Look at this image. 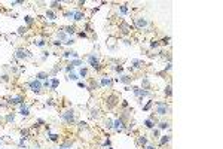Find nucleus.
Listing matches in <instances>:
<instances>
[{
	"mask_svg": "<svg viewBox=\"0 0 223 149\" xmlns=\"http://www.w3.org/2000/svg\"><path fill=\"white\" fill-rule=\"evenodd\" d=\"M131 79H132V78H130V76H121L119 81H121L122 83H131Z\"/></svg>",
	"mask_w": 223,
	"mask_h": 149,
	"instance_id": "obj_17",
	"label": "nucleus"
},
{
	"mask_svg": "<svg viewBox=\"0 0 223 149\" xmlns=\"http://www.w3.org/2000/svg\"><path fill=\"white\" fill-rule=\"evenodd\" d=\"M46 17H48L49 20H55V18H57V17H55V13L52 12V11H48V12H46Z\"/></svg>",
	"mask_w": 223,
	"mask_h": 149,
	"instance_id": "obj_22",
	"label": "nucleus"
},
{
	"mask_svg": "<svg viewBox=\"0 0 223 149\" xmlns=\"http://www.w3.org/2000/svg\"><path fill=\"white\" fill-rule=\"evenodd\" d=\"M156 104H158V109H156V113L158 115L164 116V115H167L170 112V106L165 103V101H156Z\"/></svg>",
	"mask_w": 223,
	"mask_h": 149,
	"instance_id": "obj_1",
	"label": "nucleus"
},
{
	"mask_svg": "<svg viewBox=\"0 0 223 149\" xmlns=\"http://www.w3.org/2000/svg\"><path fill=\"white\" fill-rule=\"evenodd\" d=\"M13 119H15V116H13V113H12V115H8V116H6V121H9V122H12Z\"/></svg>",
	"mask_w": 223,
	"mask_h": 149,
	"instance_id": "obj_33",
	"label": "nucleus"
},
{
	"mask_svg": "<svg viewBox=\"0 0 223 149\" xmlns=\"http://www.w3.org/2000/svg\"><path fill=\"white\" fill-rule=\"evenodd\" d=\"M58 134H49V140H52V142H57L58 140Z\"/></svg>",
	"mask_w": 223,
	"mask_h": 149,
	"instance_id": "obj_26",
	"label": "nucleus"
},
{
	"mask_svg": "<svg viewBox=\"0 0 223 149\" xmlns=\"http://www.w3.org/2000/svg\"><path fill=\"white\" fill-rule=\"evenodd\" d=\"M170 69H171V63H168V64H167V67H165V70H170Z\"/></svg>",
	"mask_w": 223,
	"mask_h": 149,
	"instance_id": "obj_56",
	"label": "nucleus"
},
{
	"mask_svg": "<svg viewBox=\"0 0 223 149\" xmlns=\"http://www.w3.org/2000/svg\"><path fill=\"white\" fill-rule=\"evenodd\" d=\"M74 12H76V9H74V11H69V12L64 13V17H65V18H73V17H74Z\"/></svg>",
	"mask_w": 223,
	"mask_h": 149,
	"instance_id": "obj_21",
	"label": "nucleus"
},
{
	"mask_svg": "<svg viewBox=\"0 0 223 149\" xmlns=\"http://www.w3.org/2000/svg\"><path fill=\"white\" fill-rule=\"evenodd\" d=\"M101 85L103 87H110L112 85V79L110 78H101Z\"/></svg>",
	"mask_w": 223,
	"mask_h": 149,
	"instance_id": "obj_13",
	"label": "nucleus"
},
{
	"mask_svg": "<svg viewBox=\"0 0 223 149\" xmlns=\"http://www.w3.org/2000/svg\"><path fill=\"white\" fill-rule=\"evenodd\" d=\"M20 108H21V115H22V116H28V115H30V112H28L27 104L21 103V104H20Z\"/></svg>",
	"mask_w": 223,
	"mask_h": 149,
	"instance_id": "obj_10",
	"label": "nucleus"
},
{
	"mask_svg": "<svg viewBox=\"0 0 223 149\" xmlns=\"http://www.w3.org/2000/svg\"><path fill=\"white\" fill-rule=\"evenodd\" d=\"M43 87H46V88H48V87H51V81H48V79H46V81H45V83H43Z\"/></svg>",
	"mask_w": 223,
	"mask_h": 149,
	"instance_id": "obj_42",
	"label": "nucleus"
},
{
	"mask_svg": "<svg viewBox=\"0 0 223 149\" xmlns=\"http://www.w3.org/2000/svg\"><path fill=\"white\" fill-rule=\"evenodd\" d=\"M121 12H122V13H126V12H128L126 4H122V6H121Z\"/></svg>",
	"mask_w": 223,
	"mask_h": 149,
	"instance_id": "obj_31",
	"label": "nucleus"
},
{
	"mask_svg": "<svg viewBox=\"0 0 223 149\" xmlns=\"http://www.w3.org/2000/svg\"><path fill=\"white\" fill-rule=\"evenodd\" d=\"M135 24H137V27H140V29H144V27L147 25V21H146L144 18H137Z\"/></svg>",
	"mask_w": 223,
	"mask_h": 149,
	"instance_id": "obj_9",
	"label": "nucleus"
},
{
	"mask_svg": "<svg viewBox=\"0 0 223 149\" xmlns=\"http://www.w3.org/2000/svg\"><path fill=\"white\" fill-rule=\"evenodd\" d=\"M168 40H170V37L167 36V37H164V39L161 40V43H162V45H168Z\"/></svg>",
	"mask_w": 223,
	"mask_h": 149,
	"instance_id": "obj_32",
	"label": "nucleus"
},
{
	"mask_svg": "<svg viewBox=\"0 0 223 149\" xmlns=\"http://www.w3.org/2000/svg\"><path fill=\"white\" fill-rule=\"evenodd\" d=\"M22 101H24V99L20 95V97H13V99H11L9 100V103H13V104H21Z\"/></svg>",
	"mask_w": 223,
	"mask_h": 149,
	"instance_id": "obj_11",
	"label": "nucleus"
},
{
	"mask_svg": "<svg viewBox=\"0 0 223 149\" xmlns=\"http://www.w3.org/2000/svg\"><path fill=\"white\" fill-rule=\"evenodd\" d=\"M79 36H80V37H83V39H85V37H86V33H85V31H80V33H79Z\"/></svg>",
	"mask_w": 223,
	"mask_h": 149,
	"instance_id": "obj_51",
	"label": "nucleus"
},
{
	"mask_svg": "<svg viewBox=\"0 0 223 149\" xmlns=\"http://www.w3.org/2000/svg\"><path fill=\"white\" fill-rule=\"evenodd\" d=\"M104 146H110V140H109V139H107L106 142H104Z\"/></svg>",
	"mask_w": 223,
	"mask_h": 149,
	"instance_id": "obj_54",
	"label": "nucleus"
},
{
	"mask_svg": "<svg viewBox=\"0 0 223 149\" xmlns=\"http://www.w3.org/2000/svg\"><path fill=\"white\" fill-rule=\"evenodd\" d=\"M73 18H74L76 21H80V20H83V13L80 12V11H76V12H74V17H73Z\"/></svg>",
	"mask_w": 223,
	"mask_h": 149,
	"instance_id": "obj_15",
	"label": "nucleus"
},
{
	"mask_svg": "<svg viewBox=\"0 0 223 149\" xmlns=\"http://www.w3.org/2000/svg\"><path fill=\"white\" fill-rule=\"evenodd\" d=\"M144 125H146V128H153L155 124H153V121H152V119H146L144 121Z\"/></svg>",
	"mask_w": 223,
	"mask_h": 149,
	"instance_id": "obj_18",
	"label": "nucleus"
},
{
	"mask_svg": "<svg viewBox=\"0 0 223 149\" xmlns=\"http://www.w3.org/2000/svg\"><path fill=\"white\" fill-rule=\"evenodd\" d=\"M170 140H171V136H170V134H167V136H162V139L159 140V145L162 146V145H165V143H168Z\"/></svg>",
	"mask_w": 223,
	"mask_h": 149,
	"instance_id": "obj_14",
	"label": "nucleus"
},
{
	"mask_svg": "<svg viewBox=\"0 0 223 149\" xmlns=\"http://www.w3.org/2000/svg\"><path fill=\"white\" fill-rule=\"evenodd\" d=\"M79 127L80 128H85V127H86V122H79Z\"/></svg>",
	"mask_w": 223,
	"mask_h": 149,
	"instance_id": "obj_49",
	"label": "nucleus"
},
{
	"mask_svg": "<svg viewBox=\"0 0 223 149\" xmlns=\"http://www.w3.org/2000/svg\"><path fill=\"white\" fill-rule=\"evenodd\" d=\"M143 83H144V87H149V81H147V79H144Z\"/></svg>",
	"mask_w": 223,
	"mask_h": 149,
	"instance_id": "obj_55",
	"label": "nucleus"
},
{
	"mask_svg": "<svg viewBox=\"0 0 223 149\" xmlns=\"http://www.w3.org/2000/svg\"><path fill=\"white\" fill-rule=\"evenodd\" d=\"M88 61H89V64H91V67L94 69V70H101V64L98 63V60H97V57L95 55H89L88 57Z\"/></svg>",
	"mask_w": 223,
	"mask_h": 149,
	"instance_id": "obj_3",
	"label": "nucleus"
},
{
	"mask_svg": "<svg viewBox=\"0 0 223 149\" xmlns=\"http://www.w3.org/2000/svg\"><path fill=\"white\" fill-rule=\"evenodd\" d=\"M49 57V52H43V57H42V60H46Z\"/></svg>",
	"mask_w": 223,
	"mask_h": 149,
	"instance_id": "obj_47",
	"label": "nucleus"
},
{
	"mask_svg": "<svg viewBox=\"0 0 223 149\" xmlns=\"http://www.w3.org/2000/svg\"><path fill=\"white\" fill-rule=\"evenodd\" d=\"M72 52H73V51H72ZM72 52H70V51H67V52H64V55H63V57H64V58H69L70 55H72Z\"/></svg>",
	"mask_w": 223,
	"mask_h": 149,
	"instance_id": "obj_40",
	"label": "nucleus"
},
{
	"mask_svg": "<svg viewBox=\"0 0 223 149\" xmlns=\"http://www.w3.org/2000/svg\"><path fill=\"white\" fill-rule=\"evenodd\" d=\"M25 22H27V24H31V22H33V18H31V17H25Z\"/></svg>",
	"mask_w": 223,
	"mask_h": 149,
	"instance_id": "obj_38",
	"label": "nucleus"
},
{
	"mask_svg": "<svg viewBox=\"0 0 223 149\" xmlns=\"http://www.w3.org/2000/svg\"><path fill=\"white\" fill-rule=\"evenodd\" d=\"M158 46H159V42H158V40H153V42L150 43V48H158Z\"/></svg>",
	"mask_w": 223,
	"mask_h": 149,
	"instance_id": "obj_30",
	"label": "nucleus"
},
{
	"mask_svg": "<svg viewBox=\"0 0 223 149\" xmlns=\"http://www.w3.org/2000/svg\"><path fill=\"white\" fill-rule=\"evenodd\" d=\"M37 81H45V79H48V73H37Z\"/></svg>",
	"mask_w": 223,
	"mask_h": 149,
	"instance_id": "obj_16",
	"label": "nucleus"
},
{
	"mask_svg": "<svg viewBox=\"0 0 223 149\" xmlns=\"http://www.w3.org/2000/svg\"><path fill=\"white\" fill-rule=\"evenodd\" d=\"M61 118H63V121H65L67 124H73L74 122V112L73 110H67V112H64V113L61 115Z\"/></svg>",
	"mask_w": 223,
	"mask_h": 149,
	"instance_id": "obj_2",
	"label": "nucleus"
},
{
	"mask_svg": "<svg viewBox=\"0 0 223 149\" xmlns=\"http://www.w3.org/2000/svg\"><path fill=\"white\" fill-rule=\"evenodd\" d=\"M15 57L16 58H27L28 57V52H27L25 49H18L16 54H15Z\"/></svg>",
	"mask_w": 223,
	"mask_h": 149,
	"instance_id": "obj_8",
	"label": "nucleus"
},
{
	"mask_svg": "<svg viewBox=\"0 0 223 149\" xmlns=\"http://www.w3.org/2000/svg\"><path fill=\"white\" fill-rule=\"evenodd\" d=\"M77 85H79L80 88H88V87H86V85H85V83H83V82H79V83H77Z\"/></svg>",
	"mask_w": 223,
	"mask_h": 149,
	"instance_id": "obj_52",
	"label": "nucleus"
},
{
	"mask_svg": "<svg viewBox=\"0 0 223 149\" xmlns=\"http://www.w3.org/2000/svg\"><path fill=\"white\" fill-rule=\"evenodd\" d=\"M60 149H63V148H60Z\"/></svg>",
	"mask_w": 223,
	"mask_h": 149,
	"instance_id": "obj_58",
	"label": "nucleus"
},
{
	"mask_svg": "<svg viewBox=\"0 0 223 149\" xmlns=\"http://www.w3.org/2000/svg\"><path fill=\"white\" fill-rule=\"evenodd\" d=\"M171 85H167V88H165V95H168V97H171Z\"/></svg>",
	"mask_w": 223,
	"mask_h": 149,
	"instance_id": "obj_24",
	"label": "nucleus"
},
{
	"mask_svg": "<svg viewBox=\"0 0 223 149\" xmlns=\"http://www.w3.org/2000/svg\"><path fill=\"white\" fill-rule=\"evenodd\" d=\"M118 101H119L118 95H115V94L109 95V97H107V108H109V109H113V108L118 104Z\"/></svg>",
	"mask_w": 223,
	"mask_h": 149,
	"instance_id": "obj_4",
	"label": "nucleus"
},
{
	"mask_svg": "<svg viewBox=\"0 0 223 149\" xmlns=\"http://www.w3.org/2000/svg\"><path fill=\"white\" fill-rule=\"evenodd\" d=\"M69 78H70V79H73V81H76V79H77V76H76V74H74V73H72V74H70V76H69Z\"/></svg>",
	"mask_w": 223,
	"mask_h": 149,
	"instance_id": "obj_46",
	"label": "nucleus"
},
{
	"mask_svg": "<svg viewBox=\"0 0 223 149\" xmlns=\"http://www.w3.org/2000/svg\"><path fill=\"white\" fill-rule=\"evenodd\" d=\"M119 29H121V31L124 34H128L130 33V30H131V27L126 24V22H121V25H119Z\"/></svg>",
	"mask_w": 223,
	"mask_h": 149,
	"instance_id": "obj_7",
	"label": "nucleus"
},
{
	"mask_svg": "<svg viewBox=\"0 0 223 149\" xmlns=\"http://www.w3.org/2000/svg\"><path fill=\"white\" fill-rule=\"evenodd\" d=\"M65 43H67V45H73V43H74V40H73V39H69L67 42H65Z\"/></svg>",
	"mask_w": 223,
	"mask_h": 149,
	"instance_id": "obj_50",
	"label": "nucleus"
},
{
	"mask_svg": "<svg viewBox=\"0 0 223 149\" xmlns=\"http://www.w3.org/2000/svg\"><path fill=\"white\" fill-rule=\"evenodd\" d=\"M34 45H37V46H43V45H45V40H37V42H34Z\"/></svg>",
	"mask_w": 223,
	"mask_h": 149,
	"instance_id": "obj_37",
	"label": "nucleus"
},
{
	"mask_svg": "<svg viewBox=\"0 0 223 149\" xmlns=\"http://www.w3.org/2000/svg\"><path fill=\"white\" fill-rule=\"evenodd\" d=\"M168 127H170V122H165V121L159 124V128H161V130H165V128H168Z\"/></svg>",
	"mask_w": 223,
	"mask_h": 149,
	"instance_id": "obj_23",
	"label": "nucleus"
},
{
	"mask_svg": "<svg viewBox=\"0 0 223 149\" xmlns=\"http://www.w3.org/2000/svg\"><path fill=\"white\" fill-rule=\"evenodd\" d=\"M79 64H82V61H80V60H74V61L70 63V66H73V67H74V66H79Z\"/></svg>",
	"mask_w": 223,
	"mask_h": 149,
	"instance_id": "obj_28",
	"label": "nucleus"
},
{
	"mask_svg": "<svg viewBox=\"0 0 223 149\" xmlns=\"http://www.w3.org/2000/svg\"><path fill=\"white\" fill-rule=\"evenodd\" d=\"M122 108H128V101H126V100L122 101Z\"/></svg>",
	"mask_w": 223,
	"mask_h": 149,
	"instance_id": "obj_48",
	"label": "nucleus"
},
{
	"mask_svg": "<svg viewBox=\"0 0 223 149\" xmlns=\"http://www.w3.org/2000/svg\"><path fill=\"white\" fill-rule=\"evenodd\" d=\"M146 149H155V148H153V146H150V145H149V146H146Z\"/></svg>",
	"mask_w": 223,
	"mask_h": 149,
	"instance_id": "obj_57",
	"label": "nucleus"
},
{
	"mask_svg": "<svg viewBox=\"0 0 223 149\" xmlns=\"http://www.w3.org/2000/svg\"><path fill=\"white\" fill-rule=\"evenodd\" d=\"M64 30H65V33H69V34H73V33H74V27H73V25H69V27H65Z\"/></svg>",
	"mask_w": 223,
	"mask_h": 149,
	"instance_id": "obj_20",
	"label": "nucleus"
},
{
	"mask_svg": "<svg viewBox=\"0 0 223 149\" xmlns=\"http://www.w3.org/2000/svg\"><path fill=\"white\" fill-rule=\"evenodd\" d=\"M58 37H60V39H65V33H64V31H60V33H58Z\"/></svg>",
	"mask_w": 223,
	"mask_h": 149,
	"instance_id": "obj_39",
	"label": "nucleus"
},
{
	"mask_svg": "<svg viewBox=\"0 0 223 149\" xmlns=\"http://www.w3.org/2000/svg\"><path fill=\"white\" fill-rule=\"evenodd\" d=\"M21 134H22V137L25 139V137L28 136V134H30V131H28V130H22V131H21Z\"/></svg>",
	"mask_w": 223,
	"mask_h": 149,
	"instance_id": "obj_34",
	"label": "nucleus"
},
{
	"mask_svg": "<svg viewBox=\"0 0 223 149\" xmlns=\"http://www.w3.org/2000/svg\"><path fill=\"white\" fill-rule=\"evenodd\" d=\"M153 136L155 137H159V130H153Z\"/></svg>",
	"mask_w": 223,
	"mask_h": 149,
	"instance_id": "obj_44",
	"label": "nucleus"
},
{
	"mask_svg": "<svg viewBox=\"0 0 223 149\" xmlns=\"http://www.w3.org/2000/svg\"><path fill=\"white\" fill-rule=\"evenodd\" d=\"M132 64H134V67H135V69H138V67H140L143 63H141L140 60H134V61H132Z\"/></svg>",
	"mask_w": 223,
	"mask_h": 149,
	"instance_id": "obj_27",
	"label": "nucleus"
},
{
	"mask_svg": "<svg viewBox=\"0 0 223 149\" xmlns=\"http://www.w3.org/2000/svg\"><path fill=\"white\" fill-rule=\"evenodd\" d=\"M152 103H153V101H147V104H146L144 108H143V110H149V109H150V106H152Z\"/></svg>",
	"mask_w": 223,
	"mask_h": 149,
	"instance_id": "obj_36",
	"label": "nucleus"
},
{
	"mask_svg": "<svg viewBox=\"0 0 223 149\" xmlns=\"http://www.w3.org/2000/svg\"><path fill=\"white\" fill-rule=\"evenodd\" d=\"M72 70H73V66H70V64H69V66L65 67V72H72Z\"/></svg>",
	"mask_w": 223,
	"mask_h": 149,
	"instance_id": "obj_43",
	"label": "nucleus"
},
{
	"mask_svg": "<svg viewBox=\"0 0 223 149\" xmlns=\"http://www.w3.org/2000/svg\"><path fill=\"white\" fill-rule=\"evenodd\" d=\"M28 87H30L31 91H34V92H40V90H42V83H40V81H37V79L28 82Z\"/></svg>",
	"mask_w": 223,
	"mask_h": 149,
	"instance_id": "obj_5",
	"label": "nucleus"
},
{
	"mask_svg": "<svg viewBox=\"0 0 223 149\" xmlns=\"http://www.w3.org/2000/svg\"><path fill=\"white\" fill-rule=\"evenodd\" d=\"M85 29H86V31H92V30H91V25H89V24L85 25Z\"/></svg>",
	"mask_w": 223,
	"mask_h": 149,
	"instance_id": "obj_53",
	"label": "nucleus"
},
{
	"mask_svg": "<svg viewBox=\"0 0 223 149\" xmlns=\"http://www.w3.org/2000/svg\"><path fill=\"white\" fill-rule=\"evenodd\" d=\"M109 149H112V148H109Z\"/></svg>",
	"mask_w": 223,
	"mask_h": 149,
	"instance_id": "obj_59",
	"label": "nucleus"
},
{
	"mask_svg": "<svg viewBox=\"0 0 223 149\" xmlns=\"http://www.w3.org/2000/svg\"><path fill=\"white\" fill-rule=\"evenodd\" d=\"M51 4H52V8H54V9H60V8H61V4H60L58 2H52Z\"/></svg>",
	"mask_w": 223,
	"mask_h": 149,
	"instance_id": "obj_29",
	"label": "nucleus"
},
{
	"mask_svg": "<svg viewBox=\"0 0 223 149\" xmlns=\"http://www.w3.org/2000/svg\"><path fill=\"white\" fill-rule=\"evenodd\" d=\"M107 128H113V122H112V121H107Z\"/></svg>",
	"mask_w": 223,
	"mask_h": 149,
	"instance_id": "obj_45",
	"label": "nucleus"
},
{
	"mask_svg": "<svg viewBox=\"0 0 223 149\" xmlns=\"http://www.w3.org/2000/svg\"><path fill=\"white\" fill-rule=\"evenodd\" d=\"M79 74H80V76H83V78H85V76H86V74H88V70H86V69H85V67H82V69H80V70H79Z\"/></svg>",
	"mask_w": 223,
	"mask_h": 149,
	"instance_id": "obj_25",
	"label": "nucleus"
},
{
	"mask_svg": "<svg viewBox=\"0 0 223 149\" xmlns=\"http://www.w3.org/2000/svg\"><path fill=\"white\" fill-rule=\"evenodd\" d=\"M60 85V79L58 78H54L51 81V90H57V87Z\"/></svg>",
	"mask_w": 223,
	"mask_h": 149,
	"instance_id": "obj_12",
	"label": "nucleus"
},
{
	"mask_svg": "<svg viewBox=\"0 0 223 149\" xmlns=\"http://www.w3.org/2000/svg\"><path fill=\"white\" fill-rule=\"evenodd\" d=\"M18 33H20V34L25 33V29H24V27H20V29H18Z\"/></svg>",
	"mask_w": 223,
	"mask_h": 149,
	"instance_id": "obj_41",
	"label": "nucleus"
},
{
	"mask_svg": "<svg viewBox=\"0 0 223 149\" xmlns=\"http://www.w3.org/2000/svg\"><path fill=\"white\" fill-rule=\"evenodd\" d=\"M115 70H116L118 73H122V72H124V67H122V66H116V67H115Z\"/></svg>",
	"mask_w": 223,
	"mask_h": 149,
	"instance_id": "obj_35",
	"label": "nucleus"
},
{
	"mask_svg": "<svg viewBox=\"0 0 223 149\" xmlns=\"http://www.w3.org/2000/svg\"><path fill=\"white\" fill-rule=\"evenodd\" d=\"M138 143H140V145H143V146L147 145V139H146L144 136H140V137H138Z\"/></svg>",
	"mask_w": 223,
	"mask_h": 149,
	"instance_id": "obj_19",
	"label": "nucleus"
},
{
	"mask_svg": "<svg viewBox=\"0 0 223 149\" xmlns=\"http://www.w3.org/2000/svg\"><path fill=\"white\" fill-rule=\"evenodd\" d=\"M113 128L116 130V131H122V130L125 128V124H124V119H121V118H118L115 122H113Z\"/></svg>",
	"mask_w": 223,
	"mask_h": 149,
	"instance_id": "obj_6",
	"label": "nucleus"
}]
</instances>
